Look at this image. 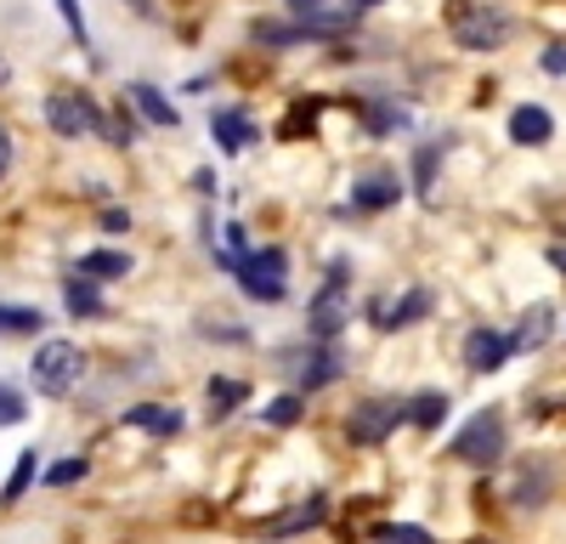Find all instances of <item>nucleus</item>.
<instances>
[{"instance_id":"14","label":"nucleus","mask_w":566,"mask_h":544,"mask_svg":"<svg viewBox=\"0 0 566 544\" xmlns=\"http://www.w3.org/2000/svg\"><path fill=\"white\" fill-rule=\"evenodd\" d=\"M549 130H555V119L544 114V108H515L510 114V136L522 148H533V143H549Z\"/></svg>"},{"instance_id":"15","label":"nucleus","mask_w":566,"mask_h":544,"mask_svg":"<svg viewBox=\"0 0 566 544\" xmlns=\"http://www.w3.org/2000/svg\"><path fill=\"white\" fill-rule=\"evenodd\" d=\"M402 420H413L419 431H437L448 420V397L442 391H419L413 402H402Z\"/></svg>"},{"instance_id":"1","label":"nucleus","mask_w":566,"mask_h":544,"mask_svg":"<svg viewBox=\"0 0 566 544\" xmlns=\"http://www.w3.org/2000/svg\"><path fill=\"white\" fill-rule=\"evenodd\" d=\"M448 29L464 52H493V45L510 40V18L476 7V0H448Z\"/></svg>"},{"instance_id":"2","label":"nucleus","mask_w":566,"mask_h":544,"mask_svg":"<svg viewBox=\"0 0 566 544\" xmlns=\"http://www.w3.org/2000/svg\"><path fill=\"white\" fill-rule=\"evenodd\" d=\"M29 375H34V391L69 397V391L80 386V375H85V357H80L74 341H45V346L34 352V363H29Z\"/></svg>"},{"instance_id":"9","label":"nucleus","mask_w":566,"mask_h":544,"mask_svg":"<svg viewBox=\"0 0 566 544\" xmlns=\"http://www.w3.org/2000/svg\"><path fill=\"white\" fill-rule=\"evenodd\" d=\"M510 352H515V346H510V335H499V329H470V341H464L470 375H493Z\"/></svg>"},{"instance_id":"18","label":"nucleus","mask_w":566,"mask_h":544,"mask_svg":"<svg viewBox=\"0 0 566 544\" xmlns=\"http://www.w3.org/2000/svg\"><path fill=\"white\" fill-rule=\"evenodd\" d=\"M549 324H555V306L549 301H538L527 317H522V335H515L510 346H522V352H533V346H544L549 341Z\"/></svg>"},{"instance_id":"8","label":"nucleus","mask_w":566,"mask_h":544,"mask_svg":"<svg viewBox=\"0 0 566 544\" xmlns=\"http://www.w3.org/2000/svg\"><path fill=\"white\" fill-rule=\"evenodd\" d=\"M295 7V18L323 40V34H335V29H346L357 12H368V7H380V0H290Z\"/></svg>"},{"instance_id":"11","label":"nucleus","mask_w":566,"mask_h":544,"mask_svg":"<svg viewBox=\"0 0 566 544\" xmlns=\"http://www.w3.org/2000/svg\"><path fill=\"white\" fill-rule=\"evenodd\" d=\"M424 312H431V290H408L397 306L374 301V324H380V329H408L413 317H424Z\"/></svg>"},{"instance_id":"29","label":"nucleus","mask_w":566,"mask_h":544,"mask_svg":"<svg viewBox=\"0 0 566 544\" xmlns=\"http://www.w3.org/2000/svg\"><path fill=\"white\" fill-rule=\"evenodd\" d=\"M368 125H374V130H391V125H402V114H397V108H380V103H368Z\"/></svg>"},{"instance_id":"5","label":"nucleus","mask_w":566,"mask_h":544,"mask_svg":"<svg viewBox=\"0 0 566 544\" xmlns=\"http://www.w3.org/2000/svg\"><path fill=\"white\" fill-rule=\"evenodd\" d=\"M499 453H504V420H499V408H482V415L453 437V460H464V465H493Z\"/></svg>"},{"instance_id":"4","label":"nucleus","mask_w":566,"mask_h":544,"mask_svg":"<svg viewBox=\"0 0 566 544\" xmlns=\"http://www.w3.org/2000/svg\"><path fill=\"white\" fill-rule=\"evenodd\" d=\"M346 279H352V266L335 261V266H328V284H323V290L312 295V306H306V324H312L317 341H335V335L346 329Z\"/></svg>"},{"instance_id":"19","label":"nucleus","mask_w":566,"mask_h":544,"mask_svg":"<svg viewBox=\"0 0 566 544\" xmlns=\"http://www.w3.org/2000/svg\"><path fill=\"white\" fill-rule=\"evenodd\" d=\"M323 511H328V505H323V499L312 493L306 505H295L290 516H277V522H266V533H272V538H283V533H301V527H317V522H323Z\"/></svg>"},{"instance_id":"6","label":"nucleus","mask_w":566,"mask_h":544,"mask_svg":"<svg viewBox=\"0 0 566 544\" xmlns=\"http://www.w3.org/2000/svg\"><path fill=\"white\" fill-rule=\"evenodd\" d=\"M402 420V402L397 397H368L363 408H352V420H346V437L357 448H374V442H386Z\"/></svg>"},{"instance_id":"12","label":"nucleus","mask_w":566,"mask_h":544,"mask_svg":"<svg viewBox=\"0 0 566 544\" xmlns=\"http://www.w3.org/2000/svg\"><path fill=\"white\" fill-rule=\"evenodd\" d=\"M125 426L148 431V437H176L181 431V415H176V408H165V402H136V408H125Z\"/></svg>"},{"instance_id":"32","label":"nucleus","mask_w":566,"mask_h":544,"mask_svg":"<svg viewBox=\"0 0 566 544\" xmlns=\"http://www.w3.org/2000/svg\"><path fill=\"white\" fill-rule=\"evenodd\" d=\"M103 227H108V233H119V227H130V216H125V210H108V216H103Z\"/></svg>"},{"instance_id":"33","label":"nucleus","mask_w":566,"mask_h":544,"mask_svg":"<svg viewBox=\"0 0 566 544\" xmlns=\"http://www.w3.org/2000/svg\"><path fill=\"white\" fill-rule=\"evenodd\" d=\"M7 165H12V136L0 130V176H7Z\"/></svg>"},{"instance_id":"23","label":"nucleus","mask_w":566,"mask_h":544,"mask_svg":"<svg viewBox=\"0 0 566 544\" xmlns=\"http://www.w3.org/2000/svg\"><path fill=\"white\" fill-rule=\"evenodd\" d=\"M244 402V380H210V415H232V408Z\"/></svg>"},{"instance_id":"13","label":"nucleus","mask_w":566,"mask_h":544,"mask_svg":"<svg viewBox=\"0 0 566 544\" xmlns=\"http://www.w3.org/2000/svg\"><path fill=\"white\" fill-rule=\"evenodd\" d=\"M340 369H346V363H340V352L323 341L317 352H306V357H301V386H306V391H317V386H328V380H335Z\"/></svg>"},{"instance_id":"31","label":"nucleus","mask_w":566,"mask_h":544,"mask_svg":"<svg viewBox=\"0 0 566 544\" xmlns=\"http://www.w3.org/2000/svg\"><path fill=\"white\" fill-rule=\"evenodd\" d=\"M544 69H549V74H566V45H549V52H544Z\"/></svg>"},{"instance_id":"28","label":"nucleus","mask_w":566,"mask_h":544,"mask_svg":"<svg viewBox=\"0 0 566 544\" xmlns=\"http://www.w3.org/2000/svg\"><path fill=\"white\" fill-rule=\"evenodd\" d=\"M85 477V460H57L52 471H45V482H52V488H69V482H80Z\"/></svg>"},{"instance_id":"22","label":"nucleus","mask_w":566,"mask_h":544,"mask_svg":"<svg viewBox=\"0 0 566 544\" xmlns=\"http://www.w3.org/2000/svg\"><path fill=\"white\" fill-rule=\"evenodd\" d=\"M34 329H45L34 306H0V335H34Z\"/></svg>"},{"instance_id":"20","label":"nucleus","mask_w":566,"mask_h":544,"mask_svg":"<svg viewBox=\"0 0 566 544\" xmlns=\"http://www.w3.org/2000/svg\"><path fill=\"white\" fill-rule=\"evenodd\" d=\"M130 103L148 114L154 125H176V108L165 103V91H159V85H130Z\"/></svg>"},{"instance_id":"10","label":"nucleus","mask_w":566,"mask_h":544,"mask_svg":"<svg viewBox=\"0 0 566 544\" xmlns=\"http://www.w3.org/2000/svg\"><path fill=\"white\" fill-rule=\"evenodd\" d=\"M210 136H216L227 154H244V148H255V136H261V130H255L239 108H216V114H210Z\"/></svg>"},{"instance_id":"17","label":"nucleus","mask_w":566,"mask_h":544,"mask_svg":"<svg viewBox=\"0 0 566 544\" xmlns=\"http://www.w3.org/2000/svg\"><path fill=\"white\" fill-rule=\"evenodd\" d=\"M125 272H130V255H119V250L80 255V279H125Z\"/></svg>"},{"instance_id":"24","label":"nucleus","mask_w":566,"mask_h":544,"mask_svg":"<svg viewBox=\"0 0 566 544\" xmlns=\"http://www.w3.org/2000/svg\"><path fill=\"white\" fill-rule=\"evenodd\" d=\"M34 471H40V453H34V448H23V453H18V471H12V482H7V505H12V499H23V493H29Z\"/></svg>"},{"instance_id":"26","label":"nucleus","mask_w":566,"mask_h":544,"mask_svg":"<svg viewBox=\"0 0 566 544\" xmlns=\"http://www.w3.org/2000/svg\"><path fill=\"white\" fill-rule=\"evenodd\" d=\"M23 415H29V408H23V391L0 380V426H18Z\"/></svg>"},{"instance_id":"27","label":"nucleus","mask_w":566,"mask_h":544,"mask_svg":"<svg viewBox=\"0 0 566 544\" xmlns=\"http://www.w3.org/2000/svg\"><path fill=\"white\" fill-rule=\"evenodd\" d=\"M301 420V397H277L266 402V426H295Z\"/></svg>"},{"instance_id":"30","label":"nucleus","mask_w":566,"mask_h":544,"mask_svg":"<svg viewBox=\"0 0 566 544\" xmlns=\"http://www.w3.org/2000/svg\"><path fill=\"white\" fill-rule=\"evenodd\" d=\"M431 170H437V143L419 148V188H431Z\"/></svg>"},{"instance_id":"16","label":"nucleus","mask_w":566,"mask_h":544,"mask_svg":"<svg viewBox=\"0 0 566 544\" xmlns=\"http://www.w3.org/2000/svg\"><path fill=\"white\" fill-rule=\"evenodd\" d=\"M352 205L357 210H386V205H397V176H363L357 181V193H352Z\"/></svg>"},{"instance_id":"25","label":"nucleus","mask_w":566,"mask_h":544,"mask_svg":"<svg viewBox=\"0 0 566 544\" xmlns=\"http://www.w3.org/2000/svg\"><path fill=\"white\" fill-rule=\"evenodd\" d=\"M374 538L380 544H437L424 527H413V522H386V527H374Z\"/></svg>"},{"instance_id":"21","label":"nucleus","mask_w":566,"mask_h":544,"mask_svg":"<svg viewBox=\"0 0 566 544\" xmlns=\"http://www.w3.org/2000/svg\"><path fill=\"white\" fill-rule=\"evenodd\" d=\"M63 301H69V312H74V317H97V312H103V295H97V284H91V279H80V272H74V284L63 290Z\"/></svg>"},{"instance_id":"3","label":"nucleus","mask_w":566,"mask_h":544,"mask_svg":"<svg viewBox=\"0 0 566 544\" xmlns=\"http://www.w3.org/2000/svg\"><path fill=\"white\" fill-rule=\"evenodd\" d=\"M239 284H244V295H255V301H283L290 295V255L283 250H261V255H239Z\"/></svg>"},{"instance_id":"7","label":"nucleus","mask_w":566,"mask_h":544,"mask_svg":"<svg viewBox=\"0 0 566 544\" xmlns=\"http://www.w3.org/2000/svg\"><path fill=\"white\" fill-rule=\"evenodd\" d=\"M45 119H52L57 136H85V130H108V119L97 114L91 97H74V91H57V97H45Z\"/></svg>"}]
</instances>
